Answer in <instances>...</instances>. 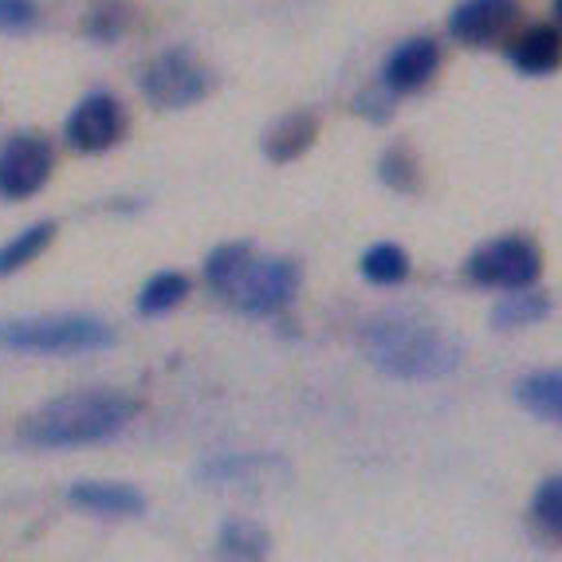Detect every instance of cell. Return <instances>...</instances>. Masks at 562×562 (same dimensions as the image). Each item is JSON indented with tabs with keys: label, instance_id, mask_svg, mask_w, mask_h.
<instances>
[{
	"label": "cell",
	"instance_id": "obj_1",
	"mask_svg": "<svg viewBox=\"0 0 562 562\" xmlns=\"http://www.w3.org/2000/svg\"><path fill=\"white\" fill-rule=\"evenodd\" d=\"M142 413V402L119 390H79L44 402L20 422V441L32 449H83L99 445Z\"/></svg>",
	"mask_w": 562,
	"mask_h": 562
},
{
	"label": "cell",
	"instance_id": "obj_2",
	"mask_svg": "<svg viewBox=\"0 0 562 562\" xmlns=\"http://www.w3.org/2000/svg\"><path fill=\"white\" fill-rule=\"evenodd\" d=\"M209 288L240 315H280L300 291V268L276 256H256L252 244H221L205 260Z\"/></svg>",
	"mask_w": 562,
	"mask_h": 562
},
{
	"label": "cell",
	"instance_id": "obj_3",
	"mask_svg": "<svg viewBox=\"0 0 562 562\" xmlns=\"http://www.w3.org/2000/svg\"><path fill=\"white\" fill-rule=\"evenodd\" d=\"M366 358L402 382H432L457 370L460 350L429 323L413 319H370L362 327Z\"/></svg>",
	"mask_w": 562,
	"mask_h": 562
},
{
	"label": "cell",
	"instance_id": "obj_4",
	"mask_svg": "<svg viewBox=\"0 0 562 562\" xmlns=\"http://www.w3.org/2000/svg\"><path fill=\"white\" fill-rule=\"evenodd\" d=\"M0 347L24 355H94L114 347V327L94 315H29L0 323Z\"/></svg>",
	"mask_w": 562,
	"mask_h": 562
},
{
	"label": "cell",
	"instance_id": "obj_5",
	"mask_svg": "<svg viewBox=\"0 0 562 562\" xmlns=\"http://www.w3.org/2000/svg\"><path fill=\"white\" fill-rule=\"evenodd\" d=\"M472 283L492 291H516V288H531L543 272V256L531 240L524 236H499V240L480 244L476 252L464 263Z\"/></svg>",
	"mask_w": 562,
	"mask_h": 562
},
{
	"label": "cell",
	"instance_id": "obj_6",
	"mask_svg": "<svg viewBox=\"0 0 562 562\" xmlns=\"http://www.w3.org/2000/svg\"><path fill=\"white\" fill-rule=\"evenodd\" d=\"M138 87L161 111H186V106H198L213 91V76L189 52H161V56H154L150 64L142 67Z\"/></svg>",
	"mask_w": 562,
	"mask_h": 562
},
{
	"label": "cell",
	"instance_id": "obj_7",
	"mask_svg": "<svg viewBox=\"0 0 562 562\" xmlns=\"http://www.w3.org/2000/svg\"><path fill=\"white\" fill-rule=\"evenodd\" d=\"M56 169V150L44 134H12L0 142V198L4 201H29L47 186Z\"/></svg>",
	"mask_w": 562,
	"mask_h": 562
},
{
	"label": "cell",
	"instance_id": "obj_8",
	"mask_svg": "<svg viewBox=\"0 0 562 562\" xmlns=\"http://www.w3.org/2000/svg\"><path fill=\"white\" fill-rule=\"evenodd\" d=\"M122 126H126V119H122L119 99L106 91H91L71 106L64 122V138L76 154H103L122 138Z\"/></svg>",
	"mask_w": 562,
	"mask_h": 562
},
{
	"label": "cell",
	"instance_id": "obj_9",
	"mask_svg": "<svg viewBox=\"0 0 562 562\" xmlns=\"http://www.w3.org/2000/svg\"><path fill=\"white\" fill-rule=\"evenodd\" d=\"M516 16V0H460L457 9L449 12V36L460 40V44L484 47L496 36H504Z\"/></svg>",
	"mask_w": 562,
	"mask_h": 562
},
{
	"label": "cell",
	"instance_id": "obj_10",
	"mask_svg": "<svg viewBox=\"0 0 562 562\" xmlns=\"http://www.w3.org/2000/svg\"><path fill=\"white\" fill-rule=\"evenodd\" d=\"M437 64H441V52H437V44H432L429 36L405 40V44H397L382 64L385 91H390V94L417 91V87H425L432 79Z\"/></svg>",
	"mask_w": 562,
	"mask_h": 562
},
{
	"label": "cell",
	"instance_id": "obj_11",
	"mask_svg": "<svg viewBox=\"0 0 562 562\" xmlns=\"http://www.w3.org/2000/svg\"><path fill=\"white\" fill-rule=\"evenodd\" d=\"M67 504L79 507V512H91V516H106V519H131L142 516L146 496L138 487L119 484V480H76L67 487Z\"/></svg>",
	"mask_w": 562,
	"mask_h": 562
},
{
	"label": "cell",
	"instance_id": "obj_12",
	"mask_svg": "<svg viewBox=\"0 0 562 562\" xmlns=\"http://www.w3.org/2000/svg\"><path fill=\"white\" fill-rule=\"evenodd\" d=\"M507 59L524 76H551L562 64V32L551 29V24H535L507 44Z\"/></svg>",
	"mask_w": 562,
	"mask_h": 562
},
{
	"label": "cell",
	"instance_id": "obj_13",
	"mask_svg": "<svg viewBox=\"0 0 562 562\" xmlns=\"http://www.w3.org/2000/svg\"><path fill=\"white\" fill-rule=\"evenodd\" d=\"M315 131H319V122L311 119V114H288V119H280L272 131L263 134V154L272 161H295L315 142Z\"/></svg>",
	"mask_w": 562,
	"mask_h": 562
},
{
	"label": "cell",
	"instance_id": "obj_14",
	"mask_svg": "<svg viewBox=\"0 0 562 562\" xmlns=\"http://www.w3.org/2000/svg\"><path fill=\"white\" fill-rule=\"evenodd\" d=\"M516 402L543 422L562 425V370H539L516 382Z\"/></svg>",
	"mask_w": 562,
	"mask_h": 562
},
{
	"label": "cell",
	"instance_id": "obj_15",
	"mask_svg": "<svg viewBox=\"0 0 562 562\" xmlns=\"http://www.w3.org/2000/svg\"><path fill=\"white\" fill-rule=\"evenodd\" d=\"M358 272H362V280H370V283L394 288V283H402L405 276H409V256H405V248H397V244L378 240L362 252Z\"/></svg>",
	"mask_w": 562,
	"mask_h": 562
},
{
	"label": "cell",
	"instance_id": "obj_16",
	"mask_svg": "<svg viewBox=\"0 0 562 562\" xmlns=\"http://www.w3.org/2000/svg\"><path fill=\"white\" fill-rule=\"evenodd\" d=\"M52 236H56L52 221H36V225L20 228V233L0 248V276H12V272H20V268H29L36 256H44Z\"/></svg>",
	"mask_w": 562,
	"mask_h": 562
},
{
	"label": "cell",
	"instance_id": "obj_17",
	"mask_svg": "<svg viewBox=\"0 0 562 562\" xmlns=\"http://www.w3.org/2000/svg\"><path fill=\"white\" fill-rule=\"evenodd\" d=\"M551 315V303L539 291L516 288V295H504V300L492 307V323L496 327H531V323L547 319Z\"/></svg>",
	"mask_w": 562,
	"mask_h": 562
},
{
	"label": "cell",
	"instance_id": "obj_18",
	"mask_svg": "<svg viewBox=\"0 0 562 562\" xmlns=\"http://www.w3.org/2000/svg\"><path fill=\"white\" fill-rule=\"evenodd\" d=\"M189 295V280L181 272H158L142 283L138 291V311L142 315H166Z\"/></svg>",
	"mask_w": 562,
	"mask_h": 562
},
{
	"label": "cell",
	"instance_id": "obj_19",
	"mask_svg": "<svg viewBox=\"0 0 562 562\" xmlns=\"http://www.w3.org/2000/svg\"><path fill=\"white\" fill-rule=\"evenodd\" d=\"M221 551L233 559H260L268 554V531L256 527L252 519H228L221 527Z\"/></svg>",
	"mask_w": 562,
	"mask_h": 562
},
{
	"label": "cell",
	"instance_id": "obj_20",
	"mask_svg": "<svg viewBox=\"0 0 562 562\" xmlns=\"http://www.w3.org/2000/svg\"><path fill=\"white\" fill-rule=\"evenodd\" d=\"M531 516L543 531L562 539V476H551L539 484V492H535V499H531Z\"/></svg>",
	"mask_w": 562,
	"mask_h": 562
},
{
	"label": "cell",
	"instance_id": "obj_21",
	"mask_svg": "<svg viewBox=\"0 0 562 562\" xmlns=\"http://www.w3.org/2000/svg\"><path fill=\"white\" fill-rule=\"evenodd\" d=\"M40 20L36 0H0V32H24Z\"/></svg>",
	"mask_w": 562,
	"mask_h": 562
},
{
	"label": "cell",
	"instance_id": "obj_22",
	"mask_svg": "<svg viewBox=\"0 0 562 562\" xmlns=\"http://www.w3.org/2000/svg\"><path fill=\"white\" fill-rule=\"evenodd\" d=\"M382 181H390L394 189H413V161L402 150H390L382 158Z\"/></svg>",
	"mask_w": 562,
	"mask_h": 562
},
{
	"label": "cell",
	"instance_id": "obj_23",
	"mask_svg": "<svg viewBox=\"0 0 562 562\" xmlns=\"http://www.w3.org/2000/svg\"><path fill=\"white\" fill-rule=\"evenodd\" d=\"M554 16H559V24H562V0H554Z\"/></svg>",
	"mask_w": 562,
	"mask_h": 562
}]
</instances>
